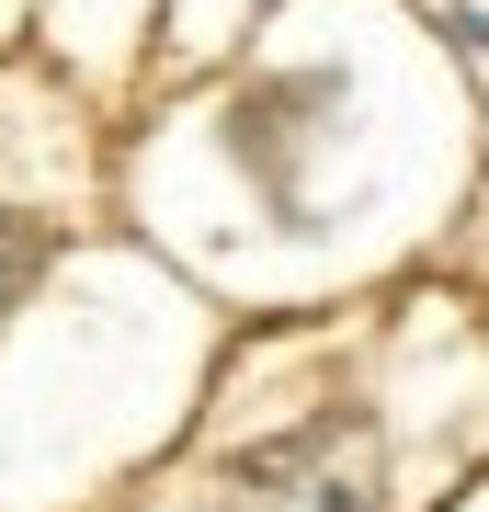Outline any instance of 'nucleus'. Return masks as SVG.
<instances>
[{
  "label": "nucleus",
  "instance_id": "1",
  "mask_svg": "<svg viewBox=\"0 0 489 512\" xmlns=\"http://www.w3.org/2000/svg\"><path fill=\"white\" fill-rule=\"evenodd\" d=\"M217 512H387V433L364 410H308L296 433L228 456Z\"/></svg>",
  "mask_w": 489,
  "mask_h": 512
},
{
  "label": "nucleus",
  "instance_id": "2",
  "mask_svg": "<svg viewBox=\"0 0 489 512\" xmlns=\"http://www.w3.org/2000/svg\"><path fill=\"white\" fill-rule=\"evenodd\" d=\"M35 274H46V228L35 217H0V319L35 296Z\"/></svg>",
  "mask_w": 489,
  "mask_h": 512
}]
</instances>
